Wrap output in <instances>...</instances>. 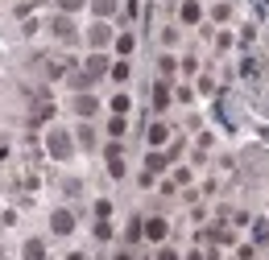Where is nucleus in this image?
Instances as JSON below:
<instances>
[{
  "label": "nucleus",
  "instance_id": "nucleus-1",
  "mask_svg": "<svg viewBox=\"0 0 269 260\" xmlns=\"http://www.w3.org/2000/svg\"><path fill=\"white\" fill-rule=\"evenodd\" d=\"M25 260H42V244H29L25 248Z\"/></svg>",
  "mask_w": 269,
  "mask_h": 260
}]
</instances>
